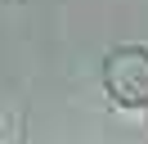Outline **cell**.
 Instances as JSON below:
<instances>
[{
  "instance_id": "cell-1",
  "label": "cell",
  "mask_w": 148,
  "mask_h": 144,
  "mask_svg": "<svg viewBox=\"0 0 148 144\" xmlns=\"http://www.w3.org/2000/svg\"><path fill=\"white\" fill-rule=\"evenodd\" d=\"M103 90L121 108L148 104V50L144 45H121L103 59Z\"/></svg>"
}]
</instances>
